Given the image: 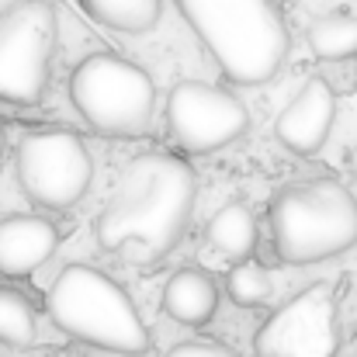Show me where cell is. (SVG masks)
<instances>
[{
    "label": "cell",
    "mask_w": 357,
    "mask_h": 357,
    "mask_svg": "<svg viewBox=\"0 0 357 357\" xmlns=\"http://www.w3.org/2000/svg\"><path fill=\"white\" fill-rule=\"evenodd\" d=\"M205 239L215 253H222L226 260H243V257H253L257 250V219L250 212L246 202H226L205 226Z\"/></svg>",
    "instance_id": "4fadbf2b"
},
{
    "label": "cell",
    "mask_w": 357,
    "mask_h": 357,
    "mask_svg": "<svg viewBox=\"0 0 357 357\" xmlns=\"http://www.w3.org/2000/svg\"><path fill=\"white\" fill-rule=\"evenodd\" d=\"M305 42L316 59L344 63L357 56V14H323L309 24Z\"/></svg>",
    "instance_id": "9a60e30c"
},
{
    "label": "cell",
    "mask_w": 357,
    "mask_h": 357,
    "mask_svg": "<svg viewBox=\"0 0 357 357\" xmlns=\"http://www.w3.org/2000/svg\"><path fill=\"white\" fill-rule=\"evenodd\" d=\"M70 101L94 132L128 139L142 135L156 112V87L142 66L115 52H91L70 73Z\"/></svg>",
    "instance_id": "5b68a950"
},
{
    "label": "cell",
    "mask_w": 357,
    "mask_h": 357,
    "mask_svg": "<svg viewBox=\"0 0 357 357\" xmlns=\"http://www.w3.org/2000/svg\"><path fill=\"white\" fill-rule=\"evenodd\" d=\"M337 119V91L326 77H309L298 94L281 108L274 121V139L295 156H316Z\"/></svg>",
    "instance_id": "30bf717a"
},
{
    "label": "cell",
    "mask_w": 357,
    "mask_h": 357,
    "mask_svg": "<svg viewBox=\"0 0 357 357\" xmlns=\"http://www.w3.org/2000/svg\"><path fill=\"white\" fill-rule=\"evenodd\" d=\"M56 35L52 0H14L0 14V101L31 108L45 98Z\"/></svg>",
    "instance_id": "52a82bcc"
},
{
    "label": "cell",
    "mask_w": 357,
    "mask_h": 357,
    "mask_svg": "<svg viewBox=\"0 0 357 357\" xmlns=\"http://www.w3.org/2000/svg\"><path fill=\"white\" fill-rule=\"evenodd\" d=\"M177 7L226 80L257 87L284 66L291 35L278 0H177Z\"/></svg>",
    "instance_id": "7a4b0ae2"
},
{
    "label": "cell",
    "mask_w": 357,
    "mask_h": 357,
    "mask_svg": "<svg viewBox=\"0 0 357 357\" xmlns=\"http://www.w3.org/2000/svg\"><path fill=\"white\" fill-rule=\"evenodd\" d=\"M167 132L188 156H205L233 146L250 128V112L233 91L205 80H177L167 94Z\"/></svg>",
    "instance_id": "ba28073f"
},
{
    "label": "cell",
    "mask_w": 357,
    "mask_h": 357,
    "mask_svg": "<svg viewBox=\"0 0 357 357\" xmlns=\"http://www.w3.org/2000/svg\"><path fill=\"white\" fill-rule=\"evenodd\" d=\"M274 257L309 267L347 253L357 243V198L337 177H309L281 188L267 205Z\"/></svg>",
    "instance_id": "3957f363"
},
{
    "label": "cell",
    "mask_w": 357,
    "mask_h": 357,
    "mask_svg": "<svg viewBox=\"0 0 357 357\" xmlns=\"http://www.w3.org/2000/svg\"><path fill=\"white\" fill-rule=\"evenodd\" d=\"M49 319L70 340L121 357L153 351V337L115 278L91 264H66L45 295Z\"/></svg>",
    "instance_id": "277c9868"
},
{
    "label": "cell",
    "mask_w": 357,
    "mask_h": 357,
    "mask_svg": "<svg viewBox=\"0 0 357 357\" xmlns=\"http://www.w3.org/2000/svg\"><path fill=\"white\" fill-rule=\"evenodd\" d=\"M163 357H239V354L222 340H184V344H174Z\"/></svg>",
    "instance_id": "ac0fdd59"
},
{
    "label": "cell",
    "mask_w": 357,
    "mask_h": 357,
    "mask_svg": "<svg viewBox=\"0 0 357 357\" xmlns=\"http://www.w3.org/2000/svg\"><path fill=\"white\" fill-rule=\"evenodd\" d=\"M14 174L21 195L45 212L73 208L94 181V160L87 142L63 125L31 128L14 153Z\"/></svg>",
    "instance_id": "8992f818"
},
{
    "label": "cell",
    "mask_w": 357,
    "mask_h": 357,
    "mask_svg": "<svg viewBox=\"0 0 357 357\" xmlns=\"http://www.w3.org/2000/svg\"><path fill=\"white\" fill-rule=\"evenodd\" d=\"M59 246V229L45 215H7L0 219V274L24 278L38 271Z\"/></svg>",
    "instance_id": "8fae6325"
},
{
    "label": "cell",
    "mask_w": 357,
    "mask_h": 357,
    "mask_svg": "<svg viewBox=\"0 0 357 357\" xmlns=\"http://www.w3.org/2000/svg\"><path fill=\"white\" fill-rule=\"evenodd\" d=\"M347 163H351V174H354V177H357V146H354V149H351V160H347Z\"/></svg>",
    "instance_id": "d6986e66"
},
{
    "label": "cell",
    "mask_w": 357,
    "mask_h": 357,
    "mask_svg": "<svg viewBox=\"0 0 357 357\" xmlns=\"http://www.w3.org/2000/svg\"><path fill=\"white\" fill-rule=\"evenodd\" d=\"M195 198L198 177L188 156L146 149L119 174L115 195L94 222V239L132 267H153L188 233Z\"/></svg>",
    "instance_id": "6da1fadb"
},
{
    "label": "cell",
    "mask_w": 357,
    "mask_h": 357,
    "mask_svg": "<svg viewBox=\"0 0 357 357\" xmlns=\"http://www.w3.org/2000/svg\"><path fill=\"white\" fill-rule=\"evenodd\" d=\"M219 298H222V288L215 274L198 264L174 271L163 284V312L181 326H195V330L208 326L219 312Z\"/></svg>",
    "instance_id": "7c38bea8"
},
{
    "label": "cell",
    "mask_w": 357,
    "mask_h": 357,
    "mask_svg": "<svg viewBox=\"0 0 357 357\" xmlns=\"http://www.w3.org/2000/svg\"><path fill=\"white\" fill-rule=\"evenodd\" d=\"M257 357H337L340 298L330 284H309L271 309L253 337Z\"/></svg>",
    "instance_id": "9c48e42d"
},
{
    "label": "cell",
    "mask_w": 357,
    "mask_h": 357,
    "mask_svg": "<svg viewBox=\"0 0 357 357\" xmlns=\"http://www.w3.org/2000/svg\"><path fill=\"white\" fill-rule=\"evenodd\" d=\"M226 295L239 309H264L274 298V281L260 260L243 257V260H233V267L226 274Z\"/></svg>",
    "instance_id": "e0dca14e"
},
{
    "label": "cell",
    "mask_w": 357,
    "mask_h": 357,
    "mask_svg": "<svg viewBox=\"0 0 357 357\" xmlns=\"http://www.w3.org/2000/svg\"><path fill=\"white\" fill-rule=\"evenodd\" d=\"M38 337V319H35V305L21 288L0 284V344L3 347H31Z\"/></svg>",
    "instance_id": "2e32d148"
},
{
    "label": "cell",
    "mask_w": 357,
    "mask_h": 357,
    "mask_svg": "<svg viewBox=\"0 0 357 357\" xmlns=\"http://www.w3.org/2000/svg\"><path fill=\"white\" fill-rule=\"evenodd\" d=\"M80 7L87 17L121 35H142L156 28L163 14V0H80Z\"/></svg>",
    "instance_id": "5bb4252c"
},
{
    "label": "cell",
    "mask_w": 357,
    "mask_h": 357,
    "mask_svg": "<svg viewBox=\"0 0 357 357\" xmlns=\"http://www.w3.org/2000/svg\"><path fill=\"white\" fill-rule=\"evenodd\" d=\"M3 146H7V139H3V128H0V160H3Z\"/></svg>",
    "instance_id": "ffe728a7"
}]
</instances>
